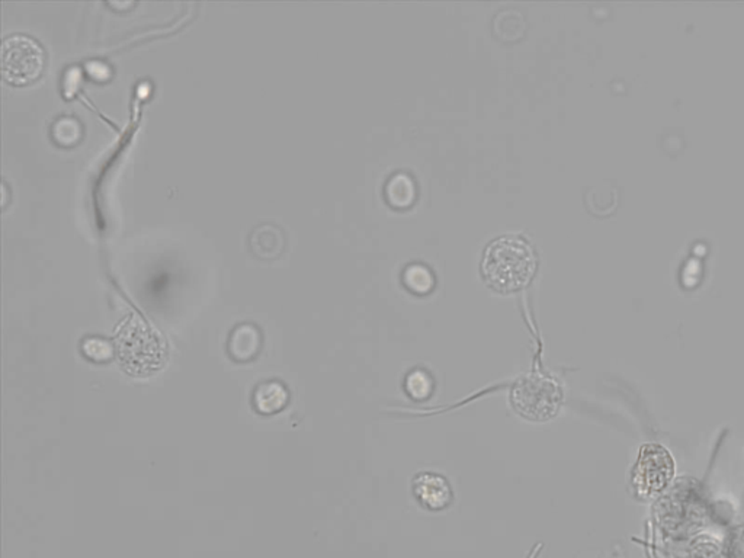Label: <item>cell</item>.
<instances>
[{
    "label": "cell",
    "mask_w": 744,
    "mask_h": 558,
    "mask_svg": "<svg viewBox=\"0 0 744 558\" xmlns=\"http://www.w3.org/2000/svg\"><path fill=\"white\" fill-rule=\"evenodd\" d=\"M727 558H744V527L734 531L727 548Z\"/></svg>",
    "instance_id": "cell-15"
},
{
    "label": "cell",
    "mask_w": 744,
    "mask_h": 558,
    "mask_svg": "<svg viewBox=\"0 0 744 558\" xmlns=\"http://www.w3.org/2000/svg\"><path fill=\"white\" fill-rule=\"evenodd\" d=\"M434 383L426 371H413L406 378V391L414 400H424L432 394Z\"/></svg>",
    "instance_id": "cell-11"
},
{
    "label": "cell",
    "mask_w": 744,
    "mask_h": 558,
    "mask_svg": "<svg viewBox=\"0 0 744 558\" xmlns=\"http://www.w3.org/2000/svg\"><path fill=\"white\" fill-rule=\"evenodd\" d=\"M44 63V50L26 35H12L2 44V73L12 85H28L38 79Z\"/></svg>",
    "instance_id": "cell-4"
},
{
    "label": "cell",
    "mask_w": 744,
    "mask_h": 558,
    "mask_svg": "<svg viewBox=\"0 0 744 558\" xmlns=\"http://www.w3.org/2000/svg\"><path fill=\"white\" fill-rule=\"evenodd\" d=\"M261 349V333L252 324L236 327L229 341V352L237 362L252 361Z\"/></svg>",
    "instance_id": "cell-7"
},
{
    "label": "cell",
    "mask_w": 744,
    "mask_h": 558,
    "mask_svg": "<svg viewBox=\"0 0 744 558\" xmlns=\"http://www.w3.org/2000/svg\"><path fill=\"white\" fill-rule=\"evenodd\" d=\"M54 137L61 144H73L80 137V127L72 118H63L54 125Z\"/></svg>",
    "instance_id": "cell-13"
},
{
    "label": "cell",
    "mask_w": 744,
    "mask_h": 558,
    "mask_svg": "<svg viewBox=\"0 0 744 558\" xmlns=\"http://www.w3.org/2000/svg\"><path fill=\"white\" fill-rule=\"evenodd\" d=\"M290 400L287 388L278 381H268L258 386L253 396L256 410L262 415H273L281 412Z\"/></svg>",
    "instance_id": "cell-8"
},
{
    "label": "cell",
    "mask_w": 744,
    "mask_h": 558,
    "mask_svg": "<svg viewBox=\"0 0 744 558\" xmlns=\"http://www.w3.org/2000/svg\"><path fill=\"white\" fill-rule=\"evenodd\" d=\"M691 547V558H720V545L713 538L695 539Z\"/></svg>",
    "instance_id": "cell-14"
},
{
    "label": "cell",
    "mask_w": 744,
    "mask_h": 558,
    "mask_svg": "<svg viewBox=\"0 0 744 558\" xmlns=\"http://www.w3.org/2000/svg\"><path fill=\"white\" fill-rule=\"evenodd\" d=\"M675 477V461L661 445H644L632 470V487L639 496H659Z\"/></svg>",
    "instance_id": "cell-5"
},
{
    "label": "cell",
    "mask_w": 744,
    "mask_h": 558,
    "mask_svg": "<svg viewBox=\"0 0 744 558\" xmlns=\"http://www.w3.org/2000/svg\"><path fill=\"white\" fill-rule=\"evenodd\" d=\"M562 396L555 380L540 372L519 378L510 391L515 412L528 420L545 422L558 412Z\"/></svg>",
    "instance_id": "cell-3"
},
{
    "label": "cell",
    "mask_w": 744,
    "mask_h": 558,
    "mask_svg": "<svg viewBox=\"0 0 744 558\" xmlns=\"http://www.w3.org/2000/svg\"><path fill=\"white\" fill-rule=\"evenodd\" d=\"M404 284L417 294H426L434 288V275L423 265H412L404 271Z\"/></svg>",
    "instance_id": "cell-10"
},
{
    "label": "cell",
    "mask_w": 744,
    "mask_h": 558,
    "mask_svg": "<svg viewBox=\"0 0 744 558\" xmlns=\"http://www.w3.org/2000/svg\"><path fill=\"white\" fill-rule=\"evenodd\" d=\"M416 500L431 512L444 510L452 502V490L445 477L435 472H420L413 480Z\"/></svg>",
    "instance_id": "cell-6"
},
{
    "label": "cell",
    "mask_w": 744,
    "mask_h": 558,
    "mask_svg": "<svg viewBox=\"0 0 744 558\" xmlns=\"http://www.w3.org/2000/svg\"><path fill=\"white\" fill-rule=\"evenodd\" d=\"M115 348L124 369L135 377L150 376L166 359V343L159 331L135 314L118 330Z\"/></svg>",
    "instance_id": "cell-2"
},
{
    "label": "cell",
    "mask_w": 744,
    "mask_h": 558,
    "mask_svg": "<svg viewBox=\"0 0 744 558\" xmlns=\"http://www.w3.org/2000/svg\"><path fill=\"white\" fill-rule=\"evenodd\" d=\"M388 201L396 207H406L414 200V182L406 173H397L387 183Z\"/></svg>",
    "instance_id": "cell-9"
},
{
    "label": "cell",
    "mask_w": 744,
    "mask_h": 558,
    "mask_svg": "<svg viewBox=\"0 0 744 558\" xmlns=\"http://www.w3.org/2000/svg\"><path fill=\"white\" fill-rule=\"evenodd\" d=\"M82 352L93 362H108L114 356V351L108 342L98 338H89L82 343Z\"/></svg>",
    "instance_id": "cell-12"
},
{
    "label": "cell",
    "mask_w": 744,
    "mask_h": 558,
    "mask_svg": "<svg viewBox=\"0 0 744 558\" xmlns=\"http://www.w3.org/2000/svg\"><path fill=\"white\" fill-rule=\"evenodd\" d=\"M537 259L533 247L518 236L493 240L483 256V275L498 291L510 292L525 286L533 278Z\"/></svg>",
    "instance_id": "cell-1"
}]
</instances>
